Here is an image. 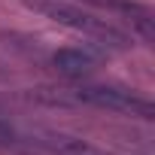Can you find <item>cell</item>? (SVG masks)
Returning <instances> with one entry per match:
<instances>
[{"instance_id": "4", "label": "cell", "mask_w": 155, "mask_h": 155, "mask_svg": "<svg viewBox=\"0 0 155 155\" xmlns=\"http://www.w3.org/2000/svg\"><path fill=\"white\" fill-rule=\"evenodd\" d=\"M43 146H49L58 155H110L107 149H97L85 140H76V137H67V134H49L43 140Z\"/></svg>"}, {"instance_id": "1", "label": "cell", "mask_w": 155, "mask_h": 155, "mask_svg": "<svg viewBox=\"0 0 155 155\" xmlns=\"http://www.w3.org/2000/svg\"><path fill=\"white\" fill-rule=\"evenodd\" d=\"M28 6L37 9V12H43V15H49L52 21H58V25H64V28H70V31H79V34L94 37V40H101V43H110V46H116V49H125V46H128V37H125L122 31H116V28H113L110 21H104V18L85 15L82 9H73V6H67V3H55V0H31Z\"/></svg>"}, {"instance_id": "3", "label": "cell", "mask_w": 155, "mask_h": 155, "mask_svg": "<svg viewBox=\"0 0 155 155\" xmlns=\"http://www.w3.org/2000/svg\"><path fill=\"white\" fill-rule=\"evenodd\" d=\"M52 61H55V67H58L61 73H67V76H82V73L94 70V58H91L88 52H82V49H58Z\"/></svg>"}, {"instance_id": "2", "label": "cell", "mask_w": 155, "mask_h": 155, "mask_svg": "<svg viewBox=\"0 0 155 155\" xmlns=\"http://www.w3.org/2000/svg\"><path fill=\"white\" fill-rule=\"evenodd\" d=\"M73 101H82V104H94V107H104V110H113V113H131V116H140V119H152L155 116V107L131 91H119V88H97V85H85V88H76L73 91Z\"/></svg>"}]
</instances>
